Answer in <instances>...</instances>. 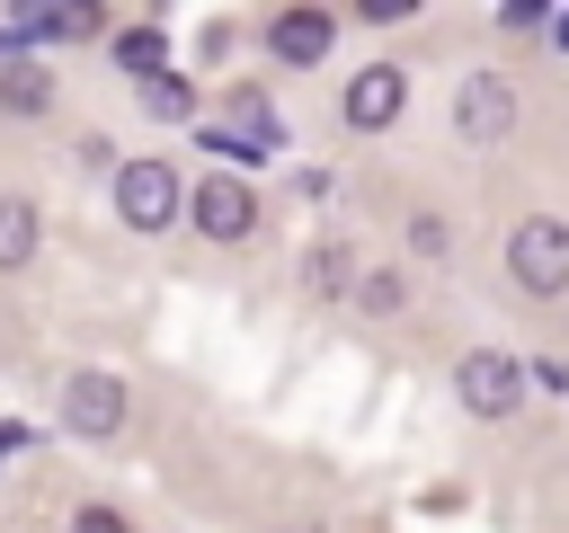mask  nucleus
I'll return each instance as SVG.
<instances>
[{
	"mask_svg": "<svg viewBox=\"0 0 569 533\" xmlns=\"http://www.w3.org/2000/svg\"><path fill=\"white\" fill-rule=\"evenodd\" d=\"M27 258H36V204L0 195V266H27Z\"/></svg>",
	"mask_w": 569,
	"mask_h": 533,
	"instance_id": "9b49d317",
	"label": "nucleus"
},
{
	"mask_svg": "<svg viewBox=\"0 0 569 533\" xmlns=\"http://www.w3.org/2000/svg\"><path fill=\"white\" fill-rule=\"evenodd\" d=\"M62 409H71L80 435H116V426H124V382H116V373H71Z\"/></svg>",
	"mask_w": 569,
	"mask_h": 533,
	"instance_id": "0eeeda50",
	"label": "nucleus"
},
{
	"mask_svg": "<svg viewBox=\"0 0 569 533\" xmlns=\"http://www.w3.org/2000/svg\"><path fill=\"white\" fill-rule=\"evenodd\" d=\"M0 107H9V115H44V107H53L44 62H0Z\"/></svg>",
	"mask_w": 569,
	"mask_h": 533,
	"instance_id": "1a4fd4ad",
	"label": "nucleus"
},
{
	"mask_svg": "<svg viewBox=\"0 0 569 533\" xmlns=\"http://www.w3.org/2000/svg\"><path fill=\"white\" fill-rule=\"evenodd\" d=\"M18 444H27V435H18V426H0V462H9V453H18Z\"/></svg>",
	"mask_w": 569,
	"mask_h": 533,
	"instance_id": "2eb2a0df",
	"label": "nucleus"
},
{
	"mask_svg": "<svg viewBox=\"0 0 569 533\" xmlns=\"http://www.w3.org/2000/svg\"><path fill=\"white\" fill-rule=\"evenodd\" d=\"M453 391H462V409H471V418H507V409H516V391H525V364H516V355H498V346H471V355L453 364Z\"/></svg>",
	"mask_w": 569,
	"mask_h": 533,
	"instance_id": "f03ea898",
	"label": "nucleus"
},
{
	"mask_svg": "<svg viewBox=\"0 0 569 533\" xmlns=\"http://www.w3.org/2000/svg\"><path fill=\"white\" fill-rule=\"evenodd\" d=\"M71 533H124V515H116V506H80V515H71Z\"/></svg>",
	"mask_w": 569,
	"mask_h": 533,
	"instance_id": "4468645a",
	"label": "nucleus"
},
{
	"mask_svg": "<svg viewBox=\"0 0 569 533\" xmlns=\"http://www.w3.org/2000/svg\"><path fill=\"white\" fill-rule=\"evenodd\" d=\"M267 44L293 62V71H311L320 53H329V18L320 9H276V27H267Z\"/></svg>",
	"mask_w": 569,
	"mask_h": 533,
	"instance_id": "6e6552de",
	"label": "nucleus"
},
{
	"mask_svg": "<svg viewBox=\"0 0 569 533\" xmlns=\"http://www.w3.org/2000/svg\"><path fill=\"white\" fill-rule=\"evenodd\" d=\"M187 213H196L204 240H249V231H258V195H249L231 169H213L204 187H187Z\"/></svg>",
	"mask_w": 569,
	"mask_h": 533,
	"instance_id": "7ed1b4c3",
	"label": "nucleus"
},
{
	"mask_svg": "<svg viewBox=\"0 0 569 533\" xmlns=\"http://www.w3.org/2000/svg\"><path fill=\"white\" fill-rule=\"evenodd\" d=\"M400 98H409V80H400L391 62H365V71L347 80V124H356V133H382V124L400 115Z\"/></svg>",
	"mask_w": 569,
	"mask_h": 533,
	"instance_id": "39448f33",
	"label": "nucleus"
},
{
	"mask_svg": "<svg viewBox=\"0 0 569 533\" xmlns=\"http://www.w3.org/2000/svg\"><path fill=\"white\" fill-rule=\"evenodd\" d=\"M551 36H560V44H569V9H560V18H551Z\"/></svg>",
	"mask_w": 569,
	"mask_h": 533,
	"instance_id": "dca6fc26",
	"label": "nucleus"
},
{
	"mask_svg": "<svg viewBox=\"0 0 569 533\" xmlns=\"http://www.w3.org/2000/svg\"><path fill=\"white\" fill-rule=\"evenodd\" d=\"M160 53H169L160 27H124V36H116V62H124L133 80H160Z\"/></svg>",
	"mask_w": 569,
	"mask_h": 533,
	"instance_id": "f8f14e48",
	"label": "nucleus"
},
{
	"mask_svg": "<svg viewBox=\"0 0 569 533\" xmlns=\"http://www.w3.org/2000/svg\"><path fill=\"white\" fill-rule=\"evenodd\" d=\"M453 115H462V133H471V142H489V133H507V124H516V89H507L498 71H471V80H462V98H453Z\"/></svg>",
	"mask_w": 569,
	"mask_h": 533,
	"instance_id": "423d86ee",
	"label": "nucleus"
},
{
	"mask_svg": "<svg viewBox=\"0 0 569 533\" xmlns=\"http://www.w3.org/2000/svg\"><path fill=\"white\" fill-rule=\"evenodd\" d=\"M116 213H124L133 231H160V222L178 213V169H169V160H133V169L116 178Z\"/></svg>",
	"mask_w": 569,
	"mask_h": 533,
	"instance_id": "20e7f679",
	"label": "nucleus"
},
{
	"mask_svg": "<svg viewBox=\"0 0 569 533\" xmlns=\"http://www.w3.org/2000/svg\"><path fill=\"white\" fill-rule=\"evenodd\" d=\"M9 27L18 36H98V9L89 0H71V9H18Z\"/></svg>",
	"mask_w": 569,
	"mask_h": 533,
	"instance_id": "9d476101",
	"label": "nucleus"
},
{
	"mask_svg": "<svg viewBox=\"0 0 569 533\" xmlns=\"http://www.w3.org/2000/svg\"><path fill=\"white\" fill-rule=\"evenodd\" d=\"M142 98H151L160 115H196V89H187V80H169V71H160V80H142Z\"/></svg>",
	"mask_w": 569,
	"mask_h": 533,
	"instance_id": "ddd939ff",
	"label": "nucleus"
},
{
	"mask_svg": "<svg viewBox=\"0 0 569 533\" xmlns=\"http://www.w3.org/2000/svg\"><path fill=\"white\" fill-rule=\"evenodd\" d=\"M507 266H516V284H525V293H569V222H551V213L516 222Z\"/></svg>",
	"mask_w": 569,
	"mask_h": 533,
	"instance_id": "f257e3e1",
	"label": "nucleus"
}]
</instances>
